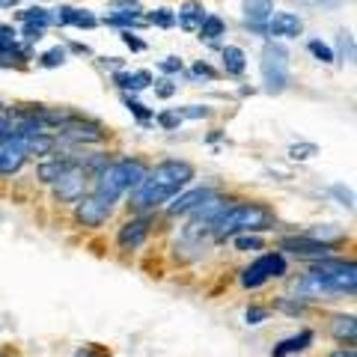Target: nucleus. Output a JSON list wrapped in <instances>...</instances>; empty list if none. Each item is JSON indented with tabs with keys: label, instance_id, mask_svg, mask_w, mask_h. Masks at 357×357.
<instances>
[{
	"label": "nucleus",
	"instance_id": "nucleus-4",
	"mask_svg": "<svg viewBox=\"0 0 357 357\" xmlns=\"http://www.w3.org/2000/svg\"><path fill=\"white\" fill-rule=\"evenodd\" d=\"M143 176H146V167L140 161H114L98 173L96 194L102 199H107V203H114V199H119L126 191H134Z\"/></svg>",
	"mask_w": 357,
	"mask_h": 357
},
{
	"label": "nucleus",
	"instance_id": "nucleus-9",
	"mask_svg": "<svg viewBox=\"0 0 357 357\" xmlns=\"http://www.w3.org/2000/svg\"><path fill=\"white\" fill-rule=\"evenodd\" d=\"M110 211H114V203H107V199H102L98 194L77 199V220H81L84 227H102L110 218Z\"/></svg>",
	"mask_w": 357,
	"mask_h": 357
},
{
	"label": "nucleus",
	"instance_id": "nucleus-11",
	"mask_svg": "<svg viewBox=\"0 0 357 357\" xmlns=\"http://www.w3.org/2000/svg\"><path fill=\"white\" fill-rule=\"evenodd\" d=\"M280 248L289 250V253H295V256H316V259H325V256L333 250V244L304 236V238H283Z\"/></svg>",
	"mask_w": 357,
	"mask_h": 357
},
{
	"label": "nucleus",
	"instance_id": "nucleus-34",
	"mask_svg": "<svg viewBox=\"0 0 357 357\" xmlns=\"http://www.w3.org/2000/svg\"><path fill=\"white\" fill-rule=\"evenodd\" d=\"M340 51H342V60H351L354 57V45L349 33H340Z\"/></svg>",
	"mask_w": 357,
	"mask_h": 357
},
{
	"label": "nucleus",
	"instance_id": "nucleus-3",
	"mask_svg": "<svg viewBox=\"0 0 357 357\" xmlns=\"http://www.w3.org/2000/svg\"><path fill=\"white\" fill-rule=\"evenodd\" d=\"M307 286L316 292H337V295H354L357 289V268L354 262L342 259H321L312 274L307 277Z\"/></svg>",
	"mask_w": 357,
	"mask_h": 357
},
{
	"label": "nucleus",
	"instance_id": "nucleus-6",
	"mask_svg": "<svg viewBox=\"0 0 357 357\" xmlns=\"http://www.w3.org/2000/svg\"><path fill=\"white\" fill-rule=\"evenodd\" d=\"M283 274H286V259H283V256L280 253H262L250 268H244L241 286L256 289V286L268 283L271 277H283Z\"/></svg>",
	"mask_w": 357,
	"mask_h": 357
},
{
	"label": "nucleus",
	"instance_id": "nucleus-41",
	"mask_svg": "<svg viewBox=\"0 0 357 357\" xmlns=\"http://www.w3.org/2000/svg\"><path fill=\"white\" fill-rule=\"evenodd\" d=\"M331 357H357V351H354V349H337Z\"/></svg>",
	"mask_w": 357,
	"mask_h": 357
},
{
	"label": "nucleus",
	"instance_id": "nucleus-32",
	"mask_svg": "<svg viewBox=\"0 0 357 357\" xmlns=\"http://www.w3.org/2000/svg\"><path fill=\"white\" fill-rule=\"evenodd\" d=\"M236 248L238 250H259L262 238H256V236H236Z\"/></svg>",
	"mask_w": 357,
	"mask_h": 357
},
{
	"label": "nucleus",
	"instance_id": "nucleus-15",
	"mask_svg": "<svg viewBox=\"0 0 357 357\" xmlns=\"http://www.w3.org/2000/svg\"><path fill=\"white\" fill-rule=\"evenodd\" d=\"M203 18H206V9H203V3H197V0H188V3H182V6H178V15H176L178 27L188 30V33L199 30Z\"/></svg>",
	"mask_w": 357,
	"mask_h": 357
},
{
	"label": "nucleus",
	"instance_id": "nucleus-20",
	"mask_svg": "<svg viewBox=\"0 0 357 357\" xmlns=\"http://www.w3.org/2000/svg\"><path fill=\"white\" fill-rule=\"evenodd\" d=\"M223 66H227L229 75H241L248 69V54H244L238 45H227V48H223Z\"/></svg>",
	"mask_w": 357,
	"mask_h": 357
},
{
	"label": "nucleus",
	"instance_id": "nucleus-25",
	"mask_svg": "<svg viewBox=\"0 0 357 357\" xmlns=\"http://www.w3.org/2000/svg\"><path fill=\"white\" fill-rule=\"evenodd\" d=\"M21 21H24V24H33V27H48L51 24V15L45 13V9H24V13H21Z\"/></svg>",
	"mask_w": 357,
	"mask_h": 357
},
{
	"label": "nucleus",
	"instance_id": "nucleus-8",
	"mask_svg": "<svg viewBox=\"0 0 357 357\" xmlns=\"http://www.w3.org/2000/svg\"><path fill=\"white\" fill-rule=\"evenodd\" d=\"M54 191H57V197L66 199V203H77L86 191V170L81 164L69 161V167L54 178Z\"/></svg>",
	"mask_w": 357,
	"mask_h": 357
},
{
	"label": "nucleus",
	"instance_id": "nucleus-42",
	"mask_svg": "<svg viewBox=\"0 0 357 357\" xmlns=\"http://www.w3.org/2000/svg\"><path fill=\"white\" fill-rule=\"evenodd\" d=\"M316 3H321V6H340V3H345V0H316Z\"/></svg>",
	"mask_w": 357,
	"mask_h": 357
},
{
	"label": "nucleus",
	"instance_id": "nucleus-24",
	"mask_svg": "<svg viewBox=\"0 0 357 357\" xmlns=\"http://www.w3.org/2000/svg\"><path fill=\"white\" fill-rule=\"evenodd\" d=\"M316 155H319L316 143H295V146L289 149V158L292 161H310V158H316Z\"/></svg>",
	"mask_w": 357,
	"mask_h": 357
},
{
	"label": "nucleus",
	"instance_id": "nucleus-38",
	"mask_svg": "<svg viewBox=\"0 0 357 357\" xmlns=\"http://www.w3.org/2000/svg\"><path fill=\"white\" fill-rule=\"evenodd\" d=\"M122 42H126V45H128V48H134V51H143V48H146V45H143L140 39H134V36H131V33H122Z\"/></svg>",
	"mask_w": 357,
	"mask_h": 357
},
{
	"label": "nucleus",
	"instance_id": "nucleus-26",
	"mask_svg": "<svg viewBox=\"0 0 357 357\" xmlns=\"http://www.w3.org/2000/svg\"><path fill=\"white\" fill-rule=\"evenodd\" d=\"M66 167H69V161H51V164H42L39 167V176H42V182H54V178H57L63 170H66Z\"/></svg>",
	"mask_w": 357,
	"mask_h": 357
},
{
	"label": "nucleus",
	"instance_id": "nucleus-21",
	"mask_svg": "<svg viewBox=\"0 0 357 357\" xmlns=\"http://www.w3.org/2000/svg\"><path fill=\"white\" fill-rule=\"evenodd\" d=\"M21 143H24V152L27 155H48L54 149V137H51L48 131L30 134V137H21Z\"/></svg>",
	"mask_w": 357,
	"mask_h": 357
},
{
	"label": "nucleus",
	"instance_id": "nucleus-37",
	"mask_svg": "<svg viewBox=\"0 0 357 357\" xmlns=\"http://www.w3.org/2000/svg\"><path fill=\"white\" fill-rule=\"evenodd\" d=\"M161 69H164V72H182V60H176V57H167V60L161 63Z\"/></svg>",
	"mask_w": 357,
	"mask_h": 357
},
{
	"label": "nucleus",
	"instance_id": "nucleus-5",
	"mask_svg": "<svg viewBox=\"0 0 357 357\" xmlns=\"http://www.w3.org/2000/svg\"><path fill=\"white\" fill-rule=\"evenodd\" d=\"M262 84L271 96L283 93V89L289 86V51L283 48V45H274L268 42L265 51H262Z\"/></svg>",
	"mask_w": 357,
	"mask_h": 357
},
{
	"label": "nucleus",
	"instance_id": "nucleus-23",
	"mask_svg": "<svg viewBox=\"0 0 357 357\" xmlns=\"http://www.w3.org/2000/svg\"><path fill=\"white\" fill-rule=\"evenodd\" d=\"M223 30H227V24H223V18H218V15H206L197 33H199V39L215 42L218 36H223Z\"/></svg>",
	"mask_w": 357,
	"mask_h": 357
},
{
	"label": "nucleus",
	"instance_id": "nucleus-1",
	"mask_svg": "<svg viewBox=\"0 0 357 357\" xmlns=\"http://www.w3.org/2000/svg\"><path fill=\"white\" fill-rule=\"evenodd\" d=\"M191 178H194V167L188 161H161L158 167L146 170L140 185L131 191V208L149 211L170 203L182 188L191 185Z\"/></svg>",
	"mask_w": 357,
	"mask_h": 357
},
{
	"label": "nucleus",
	"instance_id": "nucleus-2",
	"mask_svg": "<svg viewBox=\"0 0 357 357\" xmlns=\"http://www.w3.org/2000/svg\"><path fill=\"white\" fill-rule=\"evenodd\" d=\"M271 227H274L271 208L256 206V203H236L220 211V218L211 223V232H215V238L223 241V238L238 236V232H262Z\"/></svg>",
	"mask_w": 357,
	"mask_h": 357
},
{
	"label": "nucleus",
	"instance_id": "nucleus-30",
	"mask_svg": "<svg viewBox=\"0 0 357 357\" xmlns=\"http://www.w3.org/2000/svg\"><path fill=\"white\" fill-rule=\"evenodd\" d=\"M178 116H185V119H203V116H208L211 110L208 107H199V105H188L185 110H176Z\"/></svg>",
	"mask_w": 357,
	"mask_h": 357
},
{
	"label": "nucleus",
	"instance_id": "nucleus-29",
	"mask_svg": "<svg viewBox=\"0 0 357 357\" xmlns=\"http://www.w3.org/2000/svg\"><path fill=\"white\" fill-rule=\"evenodd\" d=\"M152 24H158V27H173L176 24V15L170 13V9H155V13L149 15Z\"/></svg>",
	"mask_w": 357,
	"mask_h": 357
},
{
	"label": "nucleus",
	"instance_id": "nucleus-10",
	"mask_svg": "<svg viewBox=\"0 0 357 357\" xmlns=\"http://www.w3.org/2000/svg\"><path fill=\"white\" fill-rule=\"evenodd\" d=\"M63 128V137L77 140V143H98L105 140V131L96 126V122H86V119H77V116H66L60 122Z\"/></svg>",
	"mask_w": 357,
	"mask_h": 357
},
{
	"label": "nucleus",
	"instance_id": "nucleus-16",
	"mask_svg": "<svg viewBox=\"0 0 357 357\" xmlns=\"http://www.w3.org/2000/svg\"><path fill=\"white\" fill-rule=\"evenodd\" d=\"M51 21H57V24H72V27H96V15H89L86 9H72V6L57 9V15H51Z\"/></svg>",
	"mask_w": 357,
	"mask_h": 357
},
{
	"label": "nucleus",
	"instance_id": "nucleus-7",
	"mask_svg": "<svg viewBox=\"0 0 357 357\" xmlns=\"http://www.w3.org/2000/svg\"><path fill=\"white\" fill-rule=\"evenodd\" d=\"M27 161L24 143L18 134L0 128V176H15Z\"/></svg>",
	"mask_w": 357,
	"mask_h": 357
},
{
	"label": "nucleus",
	"instance_id": "nucleus-44",
	"mask_svg": "<svg viewBox=\"0 0 357 357\" xmlns=\"http://www.w3.org/2000/svg\"><path fill=\"white\" fill-rule=\"evenodd\" d=\"M77 357H89V354H77Z\"/></svg>",
	"mask_w": 357,
	"mask_h": 357
},
{
	"label": "nucleus",
	"instance_id": "nucleus-12",
	"mask_svg": "<svg viewBox=\"0 0 357 357\" xmlns=\"http://www.w3.org/2000/svg\"><path fill=\"white\" fill-rule=\"evenodd\" d=\"M301 30H304V21L295 13H271V18H268V33L271 36L292 39V36H301Z\"/></svg>",
	"mask_w": 357,
	"mask_h": 357
},
{
	"label": "nucleus",
	"instance_id": "nucleus-33",
	"mask_svg": "<svg viewBox=\"0 0 357 357\" xmlns=\"http://www.w3.org/2000/svg\"><path fill=\"white\" fill-rule=\"evenodd\" d=\"M114 9L116 13H126V15H140V6L134 3V0H116Z\"/></svg>",
	"mask_w": 357,
	"mask_h": 357
},
{
	"label": "nucleus",
	"instance_id": "nucleus-35",
	"mask_svg": "<svg viewBox=\"0 0 357 357\" xmlns=\"http://www.w3.org/2000/svg\"><path fill=\"white\" fill-rule=\"evenodd\" d=\"M126 105H128V110H131V114H137L140 119H149V110L143 107L140 102H134V98H126Z\"/></svg>",
	"mask_w": 357,
	"mask_h": 357
},
{
	"label": "nucleus",
	"instance_id": "nucleus-18",
	"mask_svg": "<svg viewBox=\"0 0 357 357\" xmlns=\"http://www.w3.org/2000/svg\"><path fill=\"white\" fill-rule=\"evenodd\" d=\"M312 342V331H301L298 337H289V340H283L280 345H274V357H289V354H295V351H304L307 345Z\"/></svg>",
	"mask_w": 357,
	"mask_h": 357
},
{
	"label": "nucleus",
	"instance_id": "nucleus-14",
	"mask_svg": "<svg viewBox=\"0 0 357 357\" xmlns=\"http://www.w3.org/2000/svg\"><path fill=\"white\" fill-rule=\"evenodd\" d=\"M146 236H149V220H128L126 227L119 229V248H126V250H131V248H140L143 241H146Z\"/></svg>",
	"mask_w": 357,
	"mask_h": 357
},
{
	"label": "nucleus",
	"instance_id": "nucleus-13",
	"mask_svg": "<svg viewBox=\"0 0 357 357\" xmlns=\"http://www.w3.org/2000/svg\"><path fill=\"white\" fill-rule=\"evenodd\" d=\"M211 197H218L215 191H211V188H194V191L176 197L173 203L167 206V211H170V215H185V211H194V208H199L203 203H208Z\"/></svg>",
	"mask_w": 357,
	"mask_h": 357
},
{
	"label": "nucleus",
	"instance_id": "nucleus-17",
	"mask_svg": "<svg viewBox=\"0 0 357 357\" xmlns=\"http://www.w3.org/2000/svg\"><path fill=\"white\" fill-rule=\"evenodd\" d=\"M274 13V0H244V18L248 24H262Z\"/></svg>",
	"mask_w": 357,
	"mask_h": 357
},
{
	"label": "nucleus",
	"instance_id": "nucleus-28",
	"mask_svg": "<svg viewBox=\"0 0 357 357\" xmlns=\"http://www.w3.org/2000/svg\"><path fill=\"white\" fill-rule=\"evenodd\" d=\"M66 63V51L63 48H51L42 54V66H48V69H54V66H63Z\"/></svg>",
	"mask_w": 357,
	"mask_h": 357
},
{
	"label": "nucleus",
	"instance_id": "nucleus-40",
	"mask_svg": "<svg viewBox=\"0 0 357 357\" xmlns=\"http://www.w3.org/2000/svg\"><path fill=\"white\" fill-rule=\"evenodd\" d=\"M173 93H176V86H173V84H164V86H158V96H161V98H170Z\"/></svg>",
	"mask_w": 357,
	"mask_h": 357
},
{
	"label": "nucleus",
	"instance_id": "nucleus-22",
	"mask_svg": "<svg viewBox=\"0 0 357 357\" xmlns=\"http://www.w3.org/2000/svg\"><path fill=\"white\" fill-rule=\"evenodd\" d=\"M116 84L122 89H146L152 84L149 72H116Z\"/></svg>",
	"mask_w": 357,
	"mask_h": 357
},
{
	"label": "nucleus",
	"instance_id": "nucleus-27",
	"mask_svg": "<svg viewBox=\"0 0 357 357\" xmlns=\"http://www.w3.org/2000/svg\"><path fill=\"white\" fill-rule=\"evenodd\" d=\"M310 54H312L316 60H321V63H333V60H337V57H333V51L328 48L325 42H319V39L310 42Z\"/></svg>",
	"mask_w": 357,
	"mask_h": 357
},
{
	"label": "nucleus",
	"instance_id": "nucleus-43",
	"mask_svg": "<svg viewBox=\"0 0 357 357\" xmlns=\"http://www.w3.org/2000/svg\"><path fill=\"white\" fill-rule=\"evenodd\" d=\"M18 0H0V6H15Z\"/></svg>",
	"mask_w": 357,
	"mask_h": 357
},
{
	"label": "nucleus",
	"instance_id": "nucleus-36",
	"mask_svg": "<svg viewBox=\"0 0 357 357\" xmlns=\"http://www.w3.org/2000/svg\"><path fill=\"white\" fill-rule=\"evenodd\" d=\"M178 119H182L178 114H161V116H158V122H161L164 128H176V126H178Z\"/></svg>",
	"mask_w": 357,
	"mask_h": 357
},
{
	"label": "nucleus",
	"instance_id": "nucleus-39",
	"mask_svg": "<svg viewBox=\"0 0 357 357\" xmlns=\"http://www.w3.org/2000/svg\"><path fill=\"white\" fill-rule=\"evenodd\" d=\"M194 75H206V77H215V69H211V66H206V63H197V66H194Z\"/></svg>",
	"mask_w": 357,
	"mask_h": 357
},
{
	"label": "nucleus",
	"instance_id": "nucleus-31",
	"mask_svg": "<svg viewBox=\"0 0 357 357\" xmlns=\"http://www.w3.org/2000/svg\"><path fill=\"white\" fill-rule=\"evenodd\" d=\"M265 319H268V310L265 307H250L248 312H244V321H248V325H262Z\"/></svg>",
	"mask_w": 357,
	"mask_h": 357
},
{
	"label": "nucleus",
	"instance_id": "nucleus-19",
	"mask_svg": "<svg viewBox=\"0 0 357 357\" xmlns=\"http://www.w3.org/2000/svg\"><path fill=\"white\" fill-rule=\"evenodd\" d=\"M331 333L337 337L340 342H349V345H354V340H357V325H354V316H337L331 321Z\"/></svg>",
	"mask_w": 357,
	"mask_h": 357
}]
</instances>
